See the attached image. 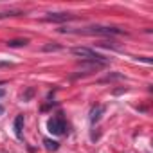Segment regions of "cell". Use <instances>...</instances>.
I'll list each match as a JSON object with an SVG mask.
<instances>
[{"mask_svg":"<svg viewBox=\"0 0 153 153\" xmlns=\"http://www.w3.org/2000/svg\"><path fill=\"white\" fill-rule=\"evenodd\" d=\"M61 49H63V47H61L59 43H47V45L42 47L43 52H58V51H61Z\"/></svg>","mask_w":153,"mask_h":153,"instance_id":"cell-9","label":"cell"},{"mask_svg":"<svg viewBox=\"0 0 153 153\" xmlns=\"http://www.w3.org/2000/svg\"><path fill=\"white\" fill-rule=\"evenodd\" d=\"M31 96H33V88H29V90H27V94L24 96V101H27V99H29Z\"/></svg>","mask_w":153,"mask_h":153,"instance_id":"cell-14","label":"cell"},{"mask_svg":"<svg viewBox=\"0 0 153 153\" xmlns=\"http://www.w3.org/2000/svg\"><path fill=\"white\" fill-rule=\"evenodd\" d=\"M18 11H9V13H0V18H7V16H18Z\"/></svg>","mask_w":153,"mask_h":153,"instance_id":"cell-11","label":"cell"},{"mask_svg":"<svg viewBox=\"0 0 153 153\" xmlns=\"http://www.w3.org/2000/svg\"><path fill=\"white\" fill-rule=\"evenodd\" d=\"M68 20H74V16L72 15H67V13H49L45 18H43V22H68Z\"/></svg>","mask_w":153,"mask_h":153,"instance_id":"cell-4","label":"cell"},{"mask_svg":"<svg viewBox=\"0 0 153 153\" xmlns=\"http://www.w3.org/2000/svg\"><path fill=\"white\" fill-rule=\"evenodd\" d=\"M139 61H144V63H153L151 58H146V56H139Z\"/></svg>","mask_w":153,"mask_h":153,"instance_id":"cell-12","label":"cell"},{"mask_svg":"<svg viewBox=\"0 0 153 153\" xmlns=\"http://www.w3.org/2000/svg\"><path fill=\"white\" fill-rule=\"evenodd\" d=\"M123 92H126V88H117V90H114V96H119Z\"/></svg>","mask_w":153,"mask_h":153,"instance_id":"cell-15","label":"cell"},{"mask_svg":"<svg viewBox=\"0 0 153 153\" xmlns=\"http://www.w3.org/2000/svg\"><path fill=\"white\" fill-rule=\"evenodd\" d=\"M70 52H72L74 56H78V58L87 59V61L106 63V58H105L103 54H99V52H96V51H92V49H88V47H74V49H70Z\"/></svg>","mask_w":153,"mask_h":153,"instance_id":"cell-1","label":"cell"},{"mask_svg":"<svg viewBox=\"0 0 153 153\" xmlns=\"http://www.w3.org/2000/svg\"><path fill=\"white\" fill-rule=\"evenodd\" d=\"M4 94H6V92H4V88H0V97H2Z\"/></svg>","mask_w":153,"mask_h":153,"instance_id":"cell-17","label":"cell"},{"mask_svg":"<svg viewBox=\"0 0 153 153\" xmlns=\"http://www.w3.org/2000/svg\"><path fill=\"white\" fill-rule=\"evenodd\" d=\"M43 144H45V149H47V151H56V149L59 148V142H58V140H52V139H45Z\"/></svg>","mask_w":153,"mask_h":153,"instance_id":"cell-8","label":"cell"},{"mask_svg":"<svg viewBox=\"0 0 153 153\" xmlns=\"http://www.w3.org/2000/svg\"><path fill=\"white\" fill-rule=\"evenodd\" d=\"M2 114H4V106H2V105H0V115H2Z\"/></svg>","mask_w":153,"mask_h":153,"instance_id":"cell-16","label":"cell"},{"mask_svg":"<svg viewBox=\"0 0 153 153\" xmlns=\"http://www.w3.org/2000/svg\"><path fill=\"white\" fill-rule=\"evenodd\" d=\"M76 34H96V36H112V34H123L121 29L115 27H103V25H92L81 31H76Z\"/></svg>","mask_w":153,"mask_h":153,"instance_id":"cell-2","label":"cell"},{"mask_svg":"<svg viewBox=\"0 0 153 153\" xmlns=\"http://www.w3.org/2000/svg\"><path fill=\"white\" fill-rule=\"evenodd\" d=\"M13 63L11 61H0V68H4V67H11Z\"/></svg>","mask_w":153,"mask_h":153,"instance_id":"cell-13","label":"cell"},{"mask_svg":"<svg viewBox=\"0 0 153 153\" xmlns=\"http://www.w3.org/2000/svg\"><path fill=\"white\" fill-rule=\"evenodd\" d=\"M105 110H106L105 106H96V108L90 112V123H92V124H96V123L101 119V115L105 114Z\"/></svg>","mask_w":153,"mask_h":153,"instance_id":"cell-5","label":"cell"},{"mask_svg":"<svg viewBox=\"0 0 153 153\" xmlns=\"http://www.w3.org/2000/svg\"><path fill=\"white\" fill-rule=\"evenodd\" d=\"M27 43H29L27 38H16V40H9L7 47H11V49H15V47H25Z\"/></svg>","mask_w":153,"mask_h":153,"instance_id":"cell-7","label":"cell"},{"mask_svg":"<svg viewBox=\"0 0 153 153\" xmlns=\"http://www.w3.org/2000/svg\"><path fill=\"white\" fill-rule=\"evenodd\" d=\"M47 130L52 135H63L65 133V121H63V117H52V119H49Z\"/></svg>","mask_w":153,"mask_h":153,"instance_id":"cell-3","label":"cell"},{"mask_svg":"<svg viewBox=\"0 0 153 153\" xmlns=\"http://www.w3.org/2000/svg\"><path fill=\"white\" fill-rule=\"evenodd\" d=\"M22 130H24V115H16L15 119V133L18 139H22Z\"/></svg>","mask_w":153,"mask_h":153,"instance_id":"cell-6","label":"cell"},{"mask_svg":"<svg viewBox=\"0 0 153 153\" xmlns=\"http://www.w3.org/2000/svg\"><path fill=\"white\" fill-rule=\"evenodd\" d=\"M114 79H123V74H110L105 79H101V83H108V81H114Z\"/></svg>","mask_w":153,"mask_h":153,"instance_id":"cell-10","label":"cell"}]
</instances>
